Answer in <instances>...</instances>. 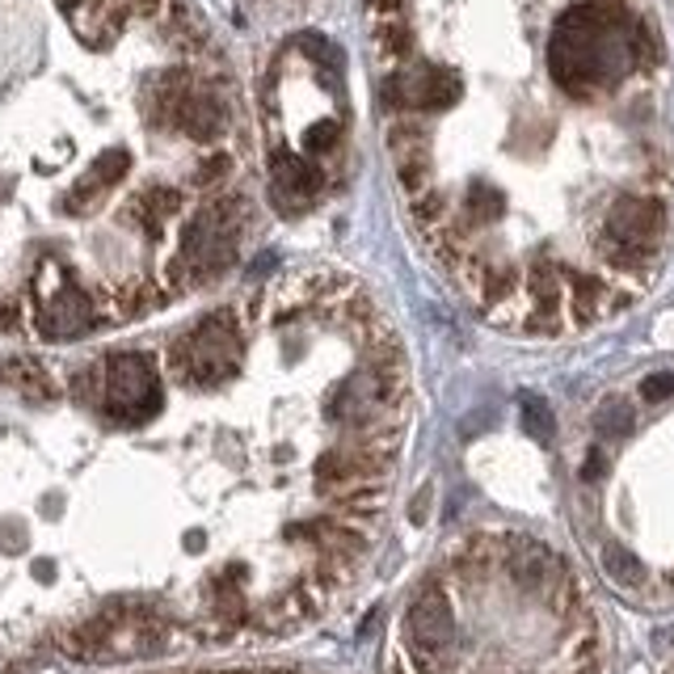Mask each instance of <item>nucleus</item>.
<instances>
[{
  "mask_svg": "<svg viewBox=\"0 0 674 674\" xmlns=\"http://www.w3.org/2000/svg\"><path fill=\"white\" fill-rule=\"evenodd\" d=\"M603 574H608L615 586H624V590H641L645 586V565L624 544L603 548Z\"/></svg>",
  "mask_w": 674,
  "mask_h": 674,
  "instance_id": "f8f14e48",
  "label": "nucleus"
},
{
  "mask_svg": "<svg viewBox=\"0 0 674 674\" xmlns=\"http://www.w3.org/2000/svg\"><path fill=\"white\" fill-rule=\"evenodd\" d=\"M603 473H608V455L603 451H590L586 464H581V481H599Z\"/></svg>",
  "mask_w": 674,
  "mask_h": 674,
  "instance_id": "4be33fe9",
  "label": "nucleus"
},
{
  "mask_svg": "<svg viewBox=\"0 0 674 674\" xmlns=\"http://www.w3.org/2000/svg\"><path fill=\"white\" fill-rule=\"evenodd\" d=\"M426 511H430V489H421L418 498H414V506H409V518H414V523H421V518H426Z\"/></svg>",
  "mask_w": 674,
  "mask_h": 674,
  "instance_id": "b1692460",
  "label": "nucleus"
},
{
  "mask_svg": "<svg viewBox=\"0 0 674 674\" xmlns=\"http://www.w3.org/2000/svg\"><path fill=\"white\" fill-rule=\"evenodd\" d=\"M101 321H106L101 304L85 287H76L64 270L56 274L51 287L34 283V329L47 342H72V338L97 329Z\"/></svg>",
  "mask_w": 674,
  "mask_h": 674,
  "instance_id": "423d86ee",
  "label": "nucleus"
},
{
  "mask_svg": "<svg viewBox=\"0 0 674 674\" xmlns=\"http://www.w3.org/2000/svg\"><path fill=\"white\" fill-rule=\"evenodd\" d=\"M662 228H666V211H662L658 198H637V194L615 198L603 236H599V249L620 270H645L653 249H658Z\"/></svg>",
  "mask_w": 674,
  "mask_h": 674,
  "instance_id": "20e7f679",
  "label": "nucleus"
},
{
  "mask_svg": "<svg viewBox=\"0 0 674 674\" xmlns=\"http://www.w3.org/2000/svg\"><path fill=\"white\" fill-rule=\"evenodd\" d=\"M641 396L645 401H671L674 396V371H653V376H645Z\"/></svg>",
  "mask_w": 674,
  "mask_h": 674,
  "instance_id": "aec40b11",
  "label": "nucleus"
},
{
  "mask_svg": "<svg viewBox=\"0 0 674 674\" xmlns=\"http://www.w3.org/2000/svg\"><path fill=\"white\" fill-rule=\"evenodd\" d=\"M270 182H274V198L283 203V211H299L308 207L317 194L324 191V173L308 157H295V152H274L270 157Z\"/></svg>",
  "mask_w": 674,
  "mask_h": 674,
  "instance_id": "9d476101",
  "label": "nucleus"
},
{
  "mask_svg": "<svg viewBox=\"0 0 674 674\" xmlns=\"http://www.w3.org/2000/svg\"><path fill=\"white\" fill-rule=\"evenodd\" d=\"M603 304H608V291L599 279H586V274H574V317L581 324H590L595 317H603Z\"/></svg>",
  "mask_w": 674,
  "mask_h": 674,
  "instance_id": "4468645a",
  "label": "nucleus"
},
{
  "mask_svg": "<svg viewBox=\"0 0 674 674\" xmlns=\"http://www.w3.org/2000/svg\"><path fill=\"white\" fill-rule=\"evenodd\" d=\"M236 363H241V324H236L232 308H220V313L203 317L169 351V367L194 388H216L232 380Z\"/></svg>",
  "mask_w": 674,
  "mask_h": 674,
  "instance_id": "7ed1b4c3",
  "label": "nucleus"
},
{
  "mask_svg": "<svg viewBox=\"0 0 674 674\" xmlns=\"http://www.w3.org/2000/svg\"><path fill=\"white\" fill-rule=\"evenodd\" d=\"M595 426H599V434H608V439H624V434L633 430V405H628L624 396H608V401L599 405V414H595Z\"/></svg>",
  "mask_w": 674,
  "mask_h": 674,
  "instance_id": "2eb2a0df",
  "label": "nucleus"
},
{
  "mask_svg": "<svg viewBox=\"0 0 674 674\" xmlns=\"http://www.w3.org/2000/svg\"><path fill=\"white\" fill-rule=\"evenodd\" d=\"M241 228H245V203L241 198H211V203H203L186 220L177 254L169 261V295L220 279L228 266L236 261Z\"/></svg>",
  "mask_w": 674,
  "mask_h": 674,
  "instance_id": "f03ea898",
  "label": "nucleus"
},
{
  "mask_svg": "<svg viewBox=\"0 0 674 674\" xmlns=\"http://www.w3.org/2000/svg\"><path fill=\"white\" fill-rule=\"evenodd\" d=\"M34 578L51 581V578H56V565H51V561H34Z\"/></svg>",
  "mask_w": 674,
  "mask_h": 674,
  "instance_id": "393cba45",
  "label": "nucleus"
},
{
  "mask_svg": "<svg viewBox=\"0 0 674 674\" xmlns=\"http://www.w3.org/2000/svg\"><path fill=\"white\" fill-rule=\"evenodd\" d=\"M17 324H22V308L9 304V299H0V329L9 333V329H17Z\"/></svg>",
  "mask_w": 674,
  "mask_h": 674,
  "instance_id": "5701e85b",
  "label": "nucleus"
},
{
  "mask_svg": "<svg viewBox=\"0 0 674 674\" xmlns=\"http://www.w3.org/2000/svg\"><path fill=\"white\" fill-rule=\"evenodd\" d=\"M502 211H506V198L498 191H489V186H473V191H468V216H473V220L489 224V220H498Z\"/></svg>",
  "mask_w": 674,
  "mask_h": 674,
  "instance_id": "f3484780",
  "label": "nucleus"
},
{
  "mask_svg": "<svg viewBox=\"0 0 674 674\" xmlns=\"http://www.w3.org/2000/svg\"><path fill=\"white\" fill-rule=\"evenodd\" d=\"M518 414H523V430H527L536 443H548V439H552V409H548L544 396L527 392V396L518 401Z\"/></svg>",
  "mask_w": 674,
  "mask_h": 674,
  "instance_id": "dca6fc26",
  "label": "nucleus"
},
{
  "mask_svg": "<svg viewBox=\"0 0 674 674\" xmlns=\"http://www.w3.org/2000/svg\"><path fill=\"white\" fill-rule=\"evenodd\" d=\"M161 409V384L148 354H110L106 358V414L123 426H139Z\"/></svg>",
  "mask_w": 674,
  "mask_h": 674,
  "instance_id": "39448f33",
  "label": "nucleus"
},
{
  "mask_svg": "<svg viewBox=\"0 0 674 674\" xmlns=\"http://www.w3.org/2000/svg\"><path fill=\"white\" fill-rule=\"evenodd\" d=\"M186 548H194V552H198V548H203V536H198V531H191V536H186Z\"/></svg>",
  "mask_w": 674,
  "mask_h": 674,
  "instance_id": "a878e982",
  "label": "nucleus"
},
{
  "mask_svg": "<svg viewBox=\"0 0 674 674\" xmlns=\"http://www.w3.org/2000/svg\"><path fill=\"white\" fill-rule=\"evenodd\" d=\"M548 68L561 89L586 94L620 72L615 47V13L603 4H578L561 17V26L548 42Z\"/></svg>",
  "mask_w": 674,
  "mask_h": 674,
  "instance_id": "f257e3e1",
  "label": "nucleus"
},
{
  "mask_svg": "<svg viewBox=\"0 0 674 674\" xmlns=\"http://www.w3.org/2000/svg\"><path fill=\"white\" fill-rule=\"evenodd\" d=\"M177 211H182V191H173V186H148V191L135 194L127 207V216L144 228L148 236H157L164 228V220L177 216Z\"/></svg>",
  "mask_w": 674,
  "mask_h": 674,
  "instance_id": "9b49d317",
  "label": "nucleus"
},
{
  "mask_svg": "<svg viewBox=\"0 0 674 674\" xmlns=\"http://www.w3.org/2000/svg\"><path fill=\"white\" fill-rule=\"evenodd\" d=\"M376 51L392 60V64H405L409 51H414V30L405 17H392V22H376Z\"/></svg>",
  "mask_w": 674,
  "mask_h": 674,
  "instance_id": "ddd939ff",
  "label": "nucleus"
},
{
  "mask_svg": "<svg viewBox=\"0 0 674 674\" xmlns=\"http://www.w3.org/2000/svg\"><path fill=\"white\" fill-rule=\"evenodd\" d=\"M228 173H232V157H228V152H211V157L191 173V182L194 186H203V191H211V186L224 182Z\"/></svg>",
  "mask_w": 674,
  "mask_h": 674,
  "instance_id": "6ab92c4d",
  "label": "nucleus"
},
{
  "mask_svg": "<svg viewBox=\"0 0 674 674\" xmlns=\"http://www.w3.org/2000/svg\"><path fill=\"white\" fill-rule=\"evenodd\" d=\"M367 13H371V22L405 17V0H367Z\"/></svg>",
  "mask_w": 674,
  "mask_h": 674,
  "instance_id": "412c9836",
  "label": "nucleus"
},
{
  "mask_svg": "<svg viewBox=\"0 0 674 674\" xmlns=\"http://www.w3.org/2000/svg\"><path fill=\"white\" fill-rule=\"evenodd\" d=\"M164 123L177 127L182 135H191V139H198V144H216V139L228 131V110H224V101L211 94V89L191 85L186 94L169 106Z\"/></svg>",
  "mask_w": 674,
  "mask_h": 674,
  "instance_id": "1a4fd4ad",
  "label": "nucleus"
},
{
  "mask_svg": "<svg viewBox=\"0 0 674 674\" xmlns=\"http://www.w3.org/2000/svg\"><path fill=\"white\" fill-rule=\"evenodd\" d=\"M671 581H674V574H671Z\"/></svg>",
  "mask_w": 674,
  "mask_h": 674,
  "instance_id": "bb28decb",
  "label": "nucleus"
},
{
  "mask_svg": "<svg viewBox=\"0 0 674 674\" xmlns=\"http://www.w3.org/2000/svg\"><path fill=\"white\" fill-rule=\"evenodd\" d=\"M338 144H342V127L338 123H317V127H308L304 135V148H308V157H329V152H338Z\"/></svg>",
  "mask_w": 674,
  "mask_h": 674,
  "instance_id": "a211bd4d",
  "label": "nucleus"
},
{
  "mask_svg": "<svg viewBox=\"0 0 674 674\" xmlns=\"http://www.w3.org/2000/svg\"><path fill=\"white\" fill-rule=\"evenodd\" d=\"M459 101V72L443 64L396 68L384 81V106L405 114V110H448Z\"/></svg>",
  "mask_w": 674,
  "mask_h": 674,
  "instance_id": "6e6552de",
  "label": "nucleus"
},
{
  "mask_svg": "<svg viewBox=\"0 0 674 674\" xmlns=\"http://www.w3.org/2000/svg\"><path fill=\"white\" fill-rule=\"evenodd\" d=\"M405 637H409V649H414L418 662H439L455 645V611H451V599L443 595L439 581H426L409 599Z\"/></svg>",
  "mask_w": 674,
  "mask_h": 674,
  "instance_id": "0eeeda50",
  "label": "nucleus"
}]
</instances>
